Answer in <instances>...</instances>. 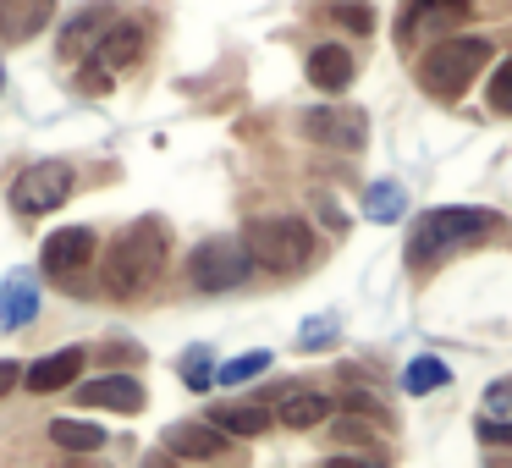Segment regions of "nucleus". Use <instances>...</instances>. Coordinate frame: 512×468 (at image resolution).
Wrapping results in <instances>:
<instances>
[{
	"label": "nucleus",
	"instance_id": "423d86ee",
	"mask_svg": "<svg viewBox=\"0 0 512 468\" xmlns=\"http://www.w3.org/2000/svg\"><path fill=\"white\" fill-rule=\"evenodd\" d=\"M67 193H72V166H61V160H39V166H28L23 177L12 182L17 215H45V210H56Z\"/></svg>",
	"mask_w": 512,
	"mask_h": 468
},
{
	"label": "nucleus",
	"instance_id": "c85d7f7f",
	"mask_svg": "<svg viewBox=\"0 0 512 468\" xmlns=\"http://www.w3.org/2000/svg\"><path fill=\"white\" fill-rule=\"evenodd\" d=\"M507 402H512V380H501V386H490V391H485V408H496V413H501Z\"/></svg>",
	"mask_w": 512,
	"mask_h": 468
},
{
	"label": "nucleus",
	"instance_id": "bb28decb",
	"mask_svg": "<svg viewBox=\"0 0 512 468\" xmlns=\"http://www.w3.org/2000/svg\"><path fill=\"white\" fill-rule=\"evenodd\" d=\"M320 342H336V325L331 320H314L298 331V347H320Z\"/></svg>",
	"mask_w": 512,
	"mask_h": 468
},
{
	"label": "nucleus",
	"instance_id": "a211bd4d",
	"mask_svg": "<svg viewBox=\"0 0 512 468\" xmlns=\"http://www.w3.org/2000/svg\"><path fill=\"white\" fill-rule=\"evenodd\" d=\"M270 419H276V408L270 402H232V408H215L210 424L221 435H265Z\"/></svg>",
	"mask_w": 512,
	"mask_h": 468
},
{
	"label": "nucleus",
	"instance_id": "7ed1b4c3",
	"mask_svg": "<svg viewBox=\"0 0 512 468\" xmlns=\"http://www.w3.org/2000/svg\"><path fill=\"white\" fill-rule=\"evenodd\" d=\"M160 265H166V232H160V221L127 226L111 248V292H122V298L144 292L160 276Z\"/></svg>",
	"mask_w": 512,
	"mask_h": 468
},
{
	"label": "nucleus",
	"instance_id": "20e7f679",
	"mask_svg": "<svg viewBox=\"0 0 512 468\" xmlns=\"http://www.w3.org/2000/svg\"><path fill=\"white\" fill-rule=\"evenodd\" d=\"M485 61H490L485 39H441V45L419 61V89L435 94V100H457Z\"/></svg>",
	"mask_w": 512,
	"mask_h": 468
},
{
	"label": "nucleus",
	"instance_id": "4468645a",
	"mask_svg": "<svg viewBox=\"0 0 512 468\" xmlns=\"http://www.w3.org/2000/svg\"><path fill=\"white\" fill-rule=\"evenodd\" d=\"M39 314V287L28 270H17L12 281H0V331H17Z\"/></svg>",
	"mask_w": 512,
	"mask_h": 468
},
{
	"label": "nucleus",
	"instance_id": "2eb2a0df",
	"mask_svg": "<svg viewBox=\"0 0 512 468\" xmlns=\"http://www.w3.org/2000/svg\"><path fill=\"white\" fill-rule=\"evenodd\" d=\"M78 369H83V353L78 347H61V353H45L39 358L34 369H28V391H39V397H45V391H61V386H72V380H78Z\"/></svg>",
	"mask_w": 512,
	"mask_h": 468
},
{
	"label": "nucleus",
	"instance_id": "1a4fd4ad",
	"mask_svg": "<svg viewBox=\"0 0 512 468\" xmlns=\"http://www.w3.org/2000/svg\"><path fill=\"white\" fill-rule=\"evenodd\" d=\"M309 138L314 144H331V149H358L369 133L364 111H342V105H320V111H309Z\"/></svg>",
	"mask_w": 512,
	"mask_h": 468
},
{
	"label": "nucleus",
	"instance_id": "a878e982",
	"mask_svg": "<svg viewBox=\"0 0 512 468\" xmlns=\"http://www.w3.org/2000/svg\"><path fill=\"white\" fill-rule=\"evenodd\" d=\"M215 380V369H210V353L204 347H193L188 358H182V386H193V391H204Z\"/></svg>",
	"mask_w": 512,
	"mask_h": 468
},
{
	"label": "nucleus",
	"instance_id": "f257e3e1",
	"mask_svg": "<svg viewBox=\"0 0 512 468\" xmlns=\"http://www.w3.org/2000/svg\"><path fill=\"white\" fill-rule=\"evenodd\" d=\"M490 232H501L496 210H474V204L430 210V215H419V226H413V237H408V265H435L441 254L468 248V243H479V237H490Z\"/></svg>",
	"mask_w": 512,
	"mask_h": 468
},
{
	"label": "nucleus",
	"instance_id": "7c9ffc66",
	"mask_svg": "<svg viewBox=\"0 0 512 468\" xmlns=\"http://www.w3.org/2000/svg\"><path fill=\"white\" fill-rule=\"evenodd\" d=\"M325 468H380V463H364V457H325Z\"/></svg>",
	"mask_w": 512,
	"mask_h": 468
},
{
	"label": "nucleus",
	"instance_id": "412c9836",
	"mask_svg": "<svg viewBox=\"0 0 512 468\" xmlns=\"http://www.w3.org/2000/svg\"><path fill=\"white\" fill-rule=\"evenodd\" d=\"M50 441L67 446V452H100L105 430H100V424H83V419H56V424H50Z\"/></svg>",
	"mask_w": 512,
	"mask_h": 468
},
{
	"label": "nucleus",
	"instance_id": "6ab92c4d",
	"mask_svg": "<svg viewBox=\"0 0 512 468\" xmlns=\"http://www.w3.org/2000/svg\"><path fill=\"white\" fill-rule=\"evenodd\" d=\"M105 28H111V12H105V6H89V12H78L72 17V28L67 34H61V56H89V45H100V34Z\"/></svg>",
	"mask_w": 512,
	"mask_h": 468
},
{
	"label": "nucleus",
	"instance_id": "393cba45",
	"mask_svg": "<svg viewBox=\"0 0 512 468\" xmlns=\"http://www.w3.org/2000/svg\"><path fill=\"white\" fill-rule=\"evenodd\" d=\"M485 100H490V111L512 116V56L501 61L496 72H490V89H485Z\"/></svg>",
	"mask_w": 512,
	"mask_h": 468
},
{
	"label": "nucleus",
	"instance_id": "4be33fe9",
	"mask_svg": "<svg viewBox=\"0 0 512 468\" xmlns=\"http://www.w3.org/2000/svg\"><path fill=\"white\" fill-rule=\"evenodd\" d=\"M402 204H408V199H402L397 182H375V188L364 193V215H369V221H397Z\"/></svg>",
	"mask_w": 512,
	"mask_h": 468
},
{
	"label": "nucleus",
	"instance_id": "5701e85b",
	"mask_svg": "<svg viewBox=\"0 0 512 468\" xmlns=\"http://www.w3.org/2000/svg\"><path fill=\"white\" fill-rule=\"evenodd\" d=\"M265 369H270V353L254 347V353H243V358H232V364L215 369V380H221V386H243V380H259Z\"/></svg>",
	"mask_w": 512,
	"mask_h": 468
},
{
	"label": "nucleus",
	"instance_id": "b1692460",
	"mask_svg": "<svg viewBox=\"0 0 512 468\" xmlns=\"http://www.w3.org/2000/svg\"><path fill=\"white\" fill-rule=\"evenodd\" d=\"M325 12H331V23H342L347 34H369V28H375V12H369V6H358V0H342V6H325Z\"/></svg>",
	"mask_w": 512,
	"mask_h": 468
},
{
	"label": "nucleus",
	"instance_id": "c756f323",
	"mask_svg": "<svg viewBox=\"0 0 512 468\" xmlns=\"http://www.w3.org/2000/svg\"><path fill=\"white\" fill-rule=\"evenodd\" d=\"M17 380H23V369H17L12 358H0V397H6V391H12Z\"/></svg>",
	"mask_w": 512,
	"mask_h": 468
},
{
	"label": "nucleus",
	"instance_id": "6e6552de",
	"mask_svg": "<svg viewBox=\"0 0 512 468\" xmlns=\"http://www.w3.org/2000/svg\"><path fill=\"white\" fill-rule=\"evenodd\" d=\"M468 17H474V6H468V0H402L397 39H402V50H408V39H419V34H446V28L468 23Z\"/></svg>",
	"mask_w": 512,
	"mask_h": 468
},
{
	"label": "nucleus",
	"instance_id": "f8f14e48",
	"mask_svg": "<svg viewBox=\"0 0 512 468\" xmlns=\"http://www.w3.org/2000/svg\"><path fill=\"white\" fill-rule=\"evenodd\" d=\"M50 17H56V0H0V39L23 45V39H34Z\"/></svg>",
	"mask_w": 512,
	"mask_h": 468
},
{
	"label": "nucleus",
	"instance_id": "aec40b11",
	"mask_svg": "<svg viewBox=\"0 0 512 468\" xmlns=\"http://www.w3.org/2000/svg\"><path fill=\"white\" fill-rule=\"evenodd\" d=\"M446 380H452V369L441 364V358H413L408 369H402V391H408V397H430V391H441Z\"/></svg>",
	"mask_w": 512,
	"mask_h": 468
},
{
	"label": "nucleus",
	"instance_id": "ddd939ff",
	"mask_svg": "<svg viewBox=\"0 0 512 468\" xmlns=\"http://www.w3.org/2000/svg\"><path fill=\"white\" fill-rule=\"evenodd\" d=\"M353 72H358L353 50H342V45H314L309 50V83H314V89L342 94L347 83H353Z\"/></svg>",
	"mask_w": 512,
	"mask_h": 468
},
{
	"label": "nucleus",
	"instance_id": "f3484780",
	"mask_svg": "<svg viewBox=\"0 0 512 468\" xmlns=\"http://www.w3.org/2000/svg\"><path fill=\"white\" fill-rule=\"evenodd\" d=\"M138 50H144V28L138 23H111L89 56L100 61V67H127V61H138Z\"/></svg>",
	"mask_w": 512,
	"mask_h": 468
},
{
	"label": "nucleus",
	"instance_id": "9d476101",
	"mask_svg": "<svg viewBox=\"0 0 512 468\" xmlns=\"http://www.w3.org/2000/svg\"><path fill=\"white\" fill-rule=\"evenodd\" d=\"M160 446H166L171 457H182V463H210V457L226 452V435L215 430V424H171L166 435H160Z\"/></svg>",
	"mask_w": 512,
	"mask_h": 468
},
{
	"label": "nucleus",
	"instance_id": "0eeeda50",
	"mask_svg": "<svg viewBox=\"0 0 512 468\" xmlns=\"http://www.w3.org/2000/svg\"><path fill=\"white\" fill-rule=\"evenodd\" d=\"M94 254H100V237H94L89 226H61V232L45 237V254H39V265H45V276L72 281V276H83V270L94 265Z\"/></svg>",
	"mask_w": 512,
	"mask_h": 468
},
{
	"label": "nucleus",
	"instance_id": "dca6fc26",
	"mask_svg": "<svg viewBox=\"0 0 512 468\" xmlns=\"http://www.w3.org/2000/svg\"><path fill=\"white\" fill-rule=\"evenodd\" d=\"M325 413H331V397H325V391H309V386L281 391V402H276V419L292 424V430H309V424L325 419Z\"/></svg>",
	"mask_w": 512,
	"mask_h": 468
},
{
	"label": "nucleus",
	"instance_id": "cd10ccee",
	"mask_svg": "<svg viewBox=\"0 0 512 468\" xmlns=\"http://www.w3.org/2000/svg\"><path fill=\"white\" fill-rule=\"evenodd\" d=\"M479 441H496V446H512V424H496V419H485V424H479Z\"/></svg>",
	"mask_w": 512,
	"mask_h": 468
},
{
	"label": "nucleus",
	"instance_id": "f03ea898",
	"mask_svg": "<svg viewBox=\"0 0 512 468\" xmlns=\"http://www.w3.org/2000/svg\"><path fill=\"white\" fill-rule=\"evenodd\" d=\"M243 248H248V259H254L259 270L292 276V270H303L314 259V232H309V221H298V215H259V221H248Z\"/></svg>",
	"mask_w": 512,
	"mask_h": 468
},
{
	"label": "nucleus",
	"instance_id": "9b49d317",
	"mask_svg": "<svg viewBox=\"0 0 512 468\" xmlns=\"http://www.w3.org/2000/svg\"><path fill=\"white\" fill-rule=\"evenodd\" d=\"M83 408H111V413H138L144 408V386L133 375H100L78 391Z\"/></svg>",
	"mask_w": 512,
	"mask_h": 468
},
{
	"label": "nucleus",
	"instance_id": "39448f33",
	"mask_svg": "<svg viewBox=\"0 0 512 468\" xmlns=\"http://www.w3.org/2000/svg\"><path fill=\"white\" fill-rule=\"evenodd\" d=\"M248 270H254V259H248V248L232 243V237H210V243H199L188 254V281L199 292H232L248 281Z\"/></svg>",
	"mask_w": 512,
	"mask_h": 468
}]
</instances>
